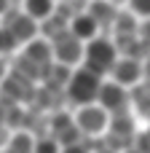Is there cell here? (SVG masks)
<instances>
[{
    "mask_svg": "<svg viewBox=\"0 0 150 153\" xmlns=\"http://www.w3.org/2000/svg\"><path fill=\"white\" fill-rule=\"evenodd\" d=\"M115 59H118V48H115V43L105 35H97V38H91V40H86L83 43V67L86 70H91V73H97V75H107L110 73V67L115 65Z\"/></svg>",
    "mask_w": 150,
    "mask_h": 153,
    "instance_id": "6da1fadb",
    "label": "cell"
},
{
    "mask_svg": "<svg viewBox=\"0 0 150 153\" xmlns=\"http://www.w3.org/2000/svg\"><path fill=\"white\" fill-rule=\"evenodd\" d=\"M67 100L75 102L78 108L81 105H91L97 102V94H99V86H102V75L86 70V67H78L75 73H70L67 78Z\"/></svg>",
    "mask_w": 150,
    "mask_h": 153,
    "instance_id": "7a4b0ae2",
    "label": "cell"
},
{
    "mask_svg": "<svg viewBox=\"0 0 150 153\" xmlns=\"http://www.w3.org/2000/svg\"><path fill=\"white\" fill-rule=\"evenodd\" d=\"M72 121H75V126H78V132H81L83 137H102L105 129H107L110 116H107L97 102H91V105H81L78 113L72 116Z\"/></svg>",
    "mask_w": 150,
    "mask_h": 153,
    "instance_id": "3957f363",
    "label": "cell"
},
{
    "mask_svg": "<svg viewBox=\"0 0 150 153\" xmlns=\"http://www.w3.org/2000/svg\"><path fill=\"white\" fill-rule=\"evenodd\" d=\"M51 51H54V62L72 67L83 59V40H78L70 30H62L59 35L51 38Z\"/></svg>",
    "mask_w": 150,
    "mask_h": 153,
    "instance_id": "277c9868",
    "label": "cell"
},
{
    "mask_svg": "<svg viewBox=\"0 0 150 153\" xmlns=\"http://www.w3.org/2000/svg\"><path fill=\"white\" fill-rule=\"evenodd\" d=\"M97 105H99L107 116L126 113V110L132 108V102H129V89H123V86L115 83V81H102L99 94H97Z\"/></svg>",
    "mask_w": 150,
    "mask_h": 153,
    "instance_id": "5b68a950",
    "label": "cell"
},
{
    "mask_svg": "<svg viewBox=\"0 0 150 153\" xmlns=\"http://www.w3.org/2000/svg\"><path fill=\"white\" fill-rule=\"evenodd\" d=\"M3 27L8 30V35L16 40V46H24V43H30L32 38H38V22L32 19V16H27V13H13V11H8L5 13V22H3Z\"/></svg>",
    "mask_w": 150,
    "mask_h": 153,
    "instance_id": "8992f818",
    "label": "cell"
},
{
    "mask_svg": "<svg viewBox=\"0 0 150 153\" xmlns=\"http://www.w3.org/2000/svg\"><path fill=\"white\" fill-rule=\"evenodd\" d=\"M21 56L38 70V78H43L48 73V67L54 65V51H51V40H43V38H32L30 43H24V51Z\"/></svg>",
    "mask_w": 150,
    "mask_h": 153,
    "instance_id": "52a82bcc",
    "label": "cell"
},
{
    "mask_svg": "<svg viewBox=\"0 0 150 153\" xmlns=\"http://www.w3.org/2000/svg\"><path fill=\"white\" fill-rule=\"evenodd\" d=\"M110 75L115 83H121L123 89H132L134 83L142 81V59H134V56H121L115 59V65L110 67Z\"/></svg>",
    "mask_w": 150,
    "mask_h": 153,
    "instance_id": "ba28073f",
    "label": "cell"
},
{
    "mask_svg": "<svg viewBox=\"0 0 150 153\" xmlns=\"http://www.w3.org/2000/svg\"><path fill=\"white\" fill-rule=\"evenodd\" d=\"M0 89H3V97L8 100V105H16V102H24V100H30L32 94H35V89H32V81L27 78V75H21V73H11V75H3V81H0Z\"/></svg>",
    "mask_w": 150,
    "mask_h": 153,
    "instance_id": "9c48e42d",
    "label": "cell"
},
{
    "mask_svg": "<svg viewBox=\"0 0 150 153\" xmlns=\"http://www.w3.org/2000/svg\"><path fill=\"white\" fill-rule=\"evenodd\" d=\"M67 30H70V32L78 38V40H83V43H86V40H91V38H97V35L102 32V30H99V24H97V22H94V19H91L86 11L72 13V16H70Z\"/></svg>",
    "mask_w": 150,
    "mask_h": 153,
    "instance_id": "30bf717a",
    "label": "cell"
},
{
    "mask_svg": "<svg viewBox=\"0 0 150 153\" xmlns=\"http://www.w3.org/2000/svg\"><path fill=\"white\" fill-rule=\"evenodd\" d=\"M86 13L99 24V30H110V27H113L115 13H118V8H115L113 3H107V0H89Z\"/></svg>",
    "mask_w": 150,
    "mask_h": 153,
    "instance_id": "8fae6325",
    "label": "cell"
},
{
    "mask_svg": "<svg viewBox=\"0 0 150 153\" xmlns=\"http://www.w3.org/2000/svg\"><path fill=\"white\" fill-rule=\"evenodd\" d=\"M129 102L137 110V116H142V118L150 116V83L148 81H140L129 89Z\"/></svg>",
    "mask_w": 150,
    "mask_h": 153,
    "instance_id": "7c38bea8",
    "label": "cell"
},
{
    "mask_svg": "<svg viewBox=\"0 0 150 153\" xmlns=\"http://www.w3.org/2000/svg\"><path fill=\"white\" fill-rule=\"evenodd\" d=\"M32 148H35V137L27 129L13 132L5 143V153H32Z\"/></svg>",
    "mask_w": 150,
    "mask_h": 153,
    "instance_id": "4fadbf2b",
    "label": "cell"
},
{
    "mask_svg": "<svg viewBox=\"0 0 150 153\" xmlns=\"http://www.w3.org/2000/svg\"><path fill=\"white\" fill-rule=\"evenodd\" d=\"M137 24H140V19L132 13V11H121L118 8V13H115V19H113V35H134L137 32Z\"/></svg>",
    "mask_w": 150,
    "mask_h": 153,
    "instance_id": "5bb4252c",
    "label": "cell"
},
{
    "mask_svg": "<svg viewBox=\"0 0 150 153\" xmlns=\"http://www.w3.org/2000/svg\"><path fill=\"white\" fill-rule=\"evenodd\" d=\"M54 8H56V0H24V13L32 16L38 24L43 19H48L54 13Z\"/></svg>",
    "mask_w": 150,
    "mask_h": 153,
    "instance_id": "9a60e30c",
    "label": "cell"
},
{
    "mask_svg": "<svg viewBox=\"0 0 150 153\" xmlns=\"http://www.w3.org/2000/svg\"><path fill=\"white\" fill-rule=\"evenodd\" d=\"M59 143L54 140V137H40V140H35V148L32 153H59Z\"/></svg>",
    "mask_w": 150,
    "mask_h": 153,
    "instance_id": "2e32d148",
    "label": "cell"
},
{
    "mask_svg": "<svg viewBox=\"0 0 150 153\" xmlns=\"http://www.w3.org/2000/svg\"><path fill=\"white\" fill-rule=\"evenodd\" d=\"M126 5H129V11H132L137 19L150 16V0H126Z\"/></svg>",
    "mask_w": 150,
    "mask_h": 153,
    "instance_id": "e0dca14e",
    "label": "cell"
},
{
    "mask_svg": "<svg viewBox=\"0 0 150 153\" xmlns=\"http://www.w3.org/2000/svg\"><path fill=\"white\" fill-rule=\"evenodd\" d=\"M132 145H134V151H140V153H150V126L134 134V143Z\"/></svg>",
    "mask_w": 150,
    "mask_h": 153,
    "instance_id": "ac0fdd59",
    "label": "cell"
},
{
    "mask_svg": "<svg viewBox=\"0 0 150 153\" xmlns=\"http://www.w3.org/2000/svg\"><path fill=\"white\" fill-rule=\"evenodd\" d=\"M16 48V40L8 35V30L0 24V54H8V51H13Z\"/></svg>",
    "mask_w": 150,
    "mask_h": 153,
    "instance_id": "d6986e66",
    "label": "cell"
},
{
    "mask_svg": "<svg viewBox=\"0 0 150 153\" xmlns=\"http://www.w3.org/2000/svg\"><path fill=\"white\" fill-rule=\"evenodd\" d=\"M137 35H140L145 43H150V16L140 19V24H137Z\"/></svg>",
    "mask_w": 150,
    "mask_h": 153,
    "instance_id": "ffe728a7",
    "label": "cell"
},
{
    "mask_svg": "<svg viewBox=\"0 0 150 153\" xmlns=\"http://www.w3.org/2000/svg\"><path fill=\"white\" fill-rule=\"evenodd\" d=\"M59 153H91V151H89V145L81 140V143H75V145H62Z\"/></svg>",
    "mask_w": 150,
    "mask_h": 153,
    "instance_id": "44dd1931",
    "label": "cell"
},
{
    "mask_svg": "<svg viewBox=\"0 0 150 153\" xmlns=\"http://www.w3.org/2000/svg\"><path fill=\"white\" fill-rule=\"evenodd\" d=\"M142 81H148V83H150V54L142 59Z\"/></svg>",
    "mask_w": 150,
    "mask_h": 153,
    "instance_id": "7402d4cb",
    "label": "cell"
},
{
    "mask_svg": "<svg viewBox=\"0 0 150 153\" xmlns=\"http://www.w3.org/2000/svg\"><path fill=\"white\" fill-rule=\"evenodd\" d=\"M107 3H113L115 8H123V5H126V0H107Z\"/></svg>",
    "mask_w": 150,
    "mask_h": 153,
    "instance_id": "603a6c76",
    "label": "cell"
},
{
    "mask_svg": "<svg viewBox=\"0 0 150 153\" xmlns=\"http://www.w3.org/2000/svg\"><path fill=\"white\" fill-rule=\"evenodd\" d=\"M3 75H5V65H3V59H0V81H3Z\"/></svg>",
    "mask_w": 150,
    "mask_h": 153,
    "instance_id": "cb8c5ba5",
    "label": "cell"
},
{
    "mask_svg": "<svg viewBox=\"0 0 150 153\" xmlns=\"http://www.w3.org/2000/svg\"><path fill=\"white\" fill-rule=\"evenodd\" d=\"M121 153H140V151H134V148H126V151H121Z\"/></svg>",
    "mask_w": 150,
    "mask_h": 153,
    "instance_id": "d4e9b609",
    "label": "cell"
},
{
    "mask_svg": "<svg viewBox=\"0 0 150 153\" xmlns=\"http://www.w3.org/2000/svg\"><path fill=\"white\" fill-rule=\"evenodd\" d=\"M99 153H113V151H107V148H102V151H99Z\"/></svg>",
    "mask_w": 150,
    "mask_h": 153,
    "instance_id": "484cf974",
    "label": "cell"
},
{
    "mask_svg": "<svg viewBox=\"0 0 150 153\" xmlns=\"http://www.w3.org/2000/svg\"><path fill=\"white\" fill-rule=\"evenodd\" d=\"M59 3H64V0H59Z\"/></svg>",
    "mask_w": 150,
    "mask_h": 153,
    "instance_id": "4316f807",
    "label": "cell"
},
{
    "mask_svg": "<svg viewBox=\"0 0 150 153\" xmlns=\"http://www.w3.org/2000/svg\"><path fill=\"white\" fill-rule=\"evenodd\" d=\"M148 121H150V116H148Z\"/></svg>",
    "mask_w": 150,
    "mask_h": 153,
    "instance_id": "83f0119b",
    "label": "cell"
}]
</instances>
